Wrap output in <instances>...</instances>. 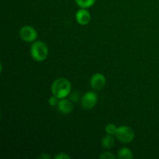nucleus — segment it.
Masks as SVG:
<instances>
[{"label":"nucleus","mask_w":159,"mask_h":159,"mask_svg":"<svg viewBox=\"0 0 159 159\" xmlns=\"http://www.w3.org/2000/svg\"><path fill=\"white\" fill-rule=\"evenodd\" d=\"M118 127H116V126L113 124H109L106 126L105 130L107 132V134L110 135H115L116 133V130H117Z\"/></svg>","instance_id":"nucleus-12"},{"label":"nucleus","mask_w":159,"mask_h":159,"mask_svg":"<svg viewBox=\"0 0 159 159\" xmlns=\"http://www.w3.org/2000/svg\"><path fill=\"white\" fill-rule=\"evenodd\" d=\"M101 144L106 149L113 148L115 145V141L113 135H110L107 134L106 136H104L102 138V141H101Z\"/></svg>","instance_id":"nucleus-9"},{"label":"nucleus","mask_w":159,"mask_h":159,"mask_svg":"<svg viewBox=\"0 0 159 159\" xmlns=\"http://www.w3.org/2000/svg\"><path fill=\"white\" fill-rule=\"evenodd\" d=\"M115 136L121 143L127 144L134 140V132L128 126H120L117 128Z\"/></svg>","instance_id":"nucleus-3"},{"label":"nucleus","mask_w":159,"mask_h":159,"mask_svg":"<svg viewBox=\"0 0 159 159\" xmlns=\"http://www.w3.org/2000/svg\"><path fill=\"white\" fill-rule=\"evenodd\" d=\"M107 79L104 75L101 73H96L90 79V86L94 90H101L105 87Z\"/></svg>","instance_id":"nucleus-6"},{"label":"nucleus","mask_w":159,"mask_h":159,"mask_svg":"<svg viewBox=\"0 0 159 159\" xmlns=\"http://www.w3.org/2000/svg\"><path fill=\"white\" fill-rule=\"evenodd\" d=\"M78 6L82 9H88L93 6L96 2V0H75Z\"/></svg>","instance_id":"nucleus-11"},{"label":"nucleus","mask_w":159,"mask_h":159,"mask_svg":"<svg viewBox=\"0 0 159 159\" xmlns=\"http://www.w3.org/2000/svg\"><path fill=\"white\" fill-rule=\"evenodd\" d=\"M99 158L102 159H115L116 157L110 152H103L99 155Z\"/></svg>","instance_id":"nucleus-15"},{"label":"nucleus","mask_w":159,"mask_h":159,"mask_svg":"<svg viewBox=\"0 0 159 159\" xmlns=\"http://www.w3.org/2000/svg\"><path fill=\"white\" fill-rule=\"evenodd\" d=\"M80 99V95L77 91L73 92L70 96V100L72 102H78Z\"/></svg>","instance_id":"nucleus-13"},{"label":"nucleus","mask_w":159,"mask_h":159,"mask_svg":"<svg viewBox=\"0 0 159 159\" xmlns=\"http://www.w3.org/2000/svg\"><path fill=\"white\" fill-rule=\"evenodd\" d=\"M75 19L79 24L82 25V26H85V25L89 24V23L91 20V15H90L89 12L86 9L80 8L76 12Z\"/></svg>","instance_id":"nucleus-7"},{"label":"nucleus","mask_w":159,"mask_h":159,"mask_svg":"<svg viewBox=\"0 0 159 159\" xmlns=\"http://www.w3.org/2000/svg\"><path fill=\"white\" fill-rule=\"evenodd\" d=\"M48 48L46 43L43 41H35L33 43L30 48L31 57L36 61H43L48 57Z\"/></svg>","instance_id":"nucleus-2"},{"label":"nucleus","mask_w":159,"mask_h":159,"mask_svg":"<svg viewBox=\"0 0 159 159\" xmlns=\"http://www.w3.org/2000/svg\"><path fill=\"white\" fill-rule=\"evenodd\" d=\"M97 95L94 92H87L81 98V105L85 110H91L96 105Z\"/></svg>","instance_id":"nucleus-4"},{"label":"nucleus","mask_w":159,"mask_h":159,"mask_svg":"<svg viewBox=\"0 0 159 159\" xmlns=\"http://www.w3.org/2000/svg\"><path fill=\"white\" fill-rule=\"evenodd\" d=\"M57 109L60 113H63V114H68L71 113L73 110V104L71 100L65 99H61L59 100L58 104H57Z\"/></svg>","instance_id":"nucleus-8"},{"label":"nucleus","mask_w":159,"mask_h":159,"mask_svg":"<svg viewBox=\"0 0 159 159\" xmlns=\"http://www.w3.org/2000/svg\"><path fill=\"white\" fill-rule=\"evenodd\" d=\"M58 98L56 97L55 96L53 95V96H51V97L49 98V99H48V103H49V105L51 106V107H56V106H57V104H58Z\"/></svg>","instance_id":"nucleus-14"},{"label":"nucleus","mask_w":159,"mask_h":159,"mask_svg":"<svg viewBox=\"0 0 159 159\" xmlns=\"http://www.w3.org/2000/svg\"><path fill=\"white\" fill-rule=\"evenodd\" d=\"M39 158H41V159H49L51 158V155H48V154H42L41 155H40V156L38 157Z\"/></svg>","instance_id":"nucleus-17"},{"label":"nucleus","mask_w":159,"mask_h":159,"mask_svg":"<svg viewBox=\"0 0 159 159\" xmlns=\"http://www.w3.org/2000/svg\"><path fill=\"white\" fill-rule=\"evenodd\" d=\"M117 158L120 159H132L134 158V155L130 149L122 148L117 152Z\"/></svg>","instance_id":"nucleus-10"},{"label":"nucleus","mask_w":159,"mask_h":159,"mask_svg":"<svg viewBox=\"0 0 159 159\" xmlns=\"http://www.w3.org/2000/svg\"><path fill=\"white\" fill-rule=\"evenodd\" d=\"M20 37L23 41L31 43L37 40V32L33 26H24L20 29Z\"/></svg>","instance_id":"nucleus-5"},{"label":"nucleus","mask_w":159,"mask_h":159,"mask_svg":"<svg viewBox=\"0 0 159 159\" xmlns=\"http://www.w3.org/2000/svg\"><path fill=\"white\" fill-rule=\"evenodd\" d=\"M54 158L55 159H71V157L65 153H58Z\"/></svg>","instance_id":"nucleus-16"},{"label":"nucleus","mask_w":159,"mask_h":159,"mask_svg":"<svg viewBox=\"0 0 159 159\" xmlns=\"http://www.w3.org/2000/svg\"><path fill=\"white\" fill-rule=\"evenodd\" d=\"M71 82L65 78H58L51 85V92L59 99L67 97L71 93Z\"/></svg>","instance_id":"nucleus-1"}]
</instances>
